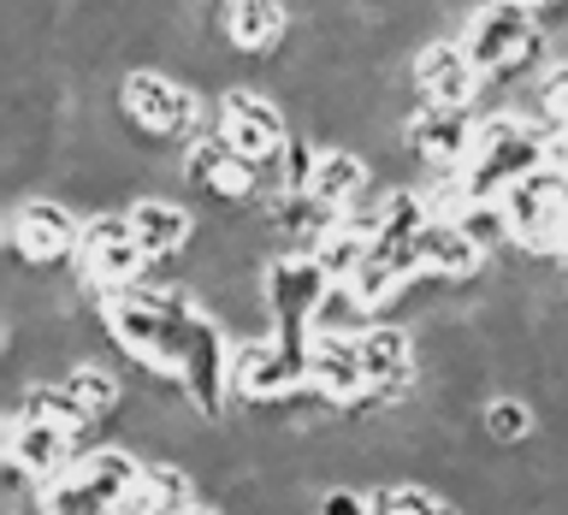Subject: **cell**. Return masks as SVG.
I'll return each instance as SVG.
<instances>
[{"instance_id": "cell-1", "label": "cell", "mask_w": 568, "mask_h": 515, "mask_svg": "<svg viewBox=\"0 0 568 515\" xmlns=\"http://www.w3.org/2000/svg\"><path fill=\"white\" fill-rule=\"evenodd\" d=\"M119 113L136 137H149V142H178V137H202L207 131V124H195L202 119L195 89H184L160 65H131L124 71L119 78Z\"/></svg>"}, {"instance_id": "cell-2", "label": "cell", "mask_w": 568, "mask_h": 515, "mask_svg": "<svg viewBox=\"0 0 568 515\" xmlns=\"http://www.w3.org/2000/svg\"><path fill=\"white\" fill-rule=\"evenodd\" d=\"M231 344L237 337L225 332V320L202 309V296H195V309L184 320V355H178V385H184V397L195 403V415L202 421H220L231 408Z\"/></svg>"}, {"instance_id": "cell-3", "label": "cell", "mask_w": 568, "mask_h": 515, "mask_svg": "<svg viewBox=\"0 0 568 515\" xmlns=\"http://www.w3.org/2000/svg\"><path fill=\"white\" fill-rule=\"evenodd\" d=\"M231 391L248 408H278L284 397L308 391V350L284 344L278 332H248L231 344Z\"/></svg>"}, {"instance_id": "cell-4", "label": "cell", "mask_w": 568, "mask_h": 515, "mask_svg": "<svg viewBox=\"0 0 568 515\" xmlns=\"http://www.w3.org/2000/svg\"><path fill=\"white\" fill-rule=\"evenodd\" d=\"M78 243H83V208L78 202L48 195V190L12 202V213H7V249H12V261L48 273V266H60V261H78Z\"/></svg>"}, {"instance_id": "cell-5", "label": "cell", "mask_w": 568, "mask_h": 515, "mask_svg": "<svg viewBox=\"0 0 568 515\" xmlns=\"http://www.w3.org/2000/svg\"><path fill=\"white\" fill-rule=\"evenodd\" d=\"M78 284L89 291H119V284H136L149 273V255L142 243L131 238V213L124 208H101V213H83V243H78Z\"/></svg>"}, {"instance_id": "cell-6", "label": "cell", "mask_w": 568, "mask_h": 515, "mask_svg": "<svg viewBox=\"0 0 568 515\" xmlns=\"http://www.w3.org/2000/svg\"><path fill=\"white\" fill-rule=\"evenodd\" d=\"M261 284H266V309H273V332L284 337V344H314V309L320 296H326V266H320L314 255H266L261 266Z\"/></svg>"}, {"instance_id": "cell-7", "label": "cell", "mask_w": 568, "mask_h": 515, "mask_svg": "<svg viewBox=\"0 0 568 515\" xmlns=\"http://www.w3.org/2000/svg\"><path fill=\"white\" fill-rule=\"evenodd\" d=\"M408 83H415V107H474L491 89V78L474 65L462 36H433L408 53Z\"/></svg>"}, {"instance_id": "cell-8", "label": "cell", "mask_w": 568, "mask_h": 515, "mask_svg": "<svg viewBox=\"0 0 568 515\" xmlns=\"http://www.w3.org/2000/svg\"><path fill=\"white\" fill-rule=\"evenodd\" d=\"M213 131H220L243 160L266 166V160H273L284 142H291L296 124L284 119V107H278L273 95H261V89H225V95H220V113H213Z\"/></svg>"}, {"instance_id": "cell-9", "label": "cell", "mask_w": 568, "mask_h": 515, "mask_svg": "<svg viewBox=\"0 0 568 515\" xmlns=\"http://www.w3.org/2000/svg\"><path fill=\"white\" fill-rule=\"evenodd\" d=\"M89 444L71 433V426H53V421H30V415H7V462L18 474H30L36 486L60 479L71 462H78Z\"/></svg>"}, {"instance_id": "cell-10", "label": "cell", "mask_w": 568, "mask_h": 515, "mask_svg": "<svg viewBox=\"0 0 568 515\" xmlns=\"http://www.w3.org/2000/svg\"><path fill=\"white\" fill-rule=\"evenodd\" d=\"M474 124V107H415L403 124V142L420 166H468Z\"/></svg>"}, {"instance_id": "cell-11", "label": "cell", "mask_w": 568, "mask_h": 515, "mask_svg": "<svg viewBox=\"0 0 568 515\" xmlns=\"http://www.w3.org/2000/svg\"><path fill=\"white\" fill-rule=\"evenodd\" d=\"M124 213H131V238L142 243L149 261H178L195 238H202V220H195L184 202H172V195H131Z\"/></svg>"}, {"instance_id": "cell-12", "label": "cell", "mask_w": 568, "mask_h": 515, "mask_svg": "<svg viewBox=\"0 0 568 515\" xmlns=\"http://www.w3.org/2000/svg\"><path fill=\"white\" fill-rule=\"evenodd\" d=\"M308 391L332 397L337 408H349L367 391V367H362V337H337V332H314L308 344Z\"/></svg>"}, {"instance_id": "cell-13", "label": "cell", "mask_w": 568, "mask_h": 515, "mask_svg": "<svg viewBox=\"0 0 568 515\" xmlns=\"http://www.w3.org/2000/svg\"><path fill=\"white\" fill-rule=\"evenodd\" d=\"M296 30L291 0H220V36L237 53H273Z\"/></svg>"}, {"instance_id": "cell-14", "label": "cell", "mask_w": 568, "mask_h": 515, "mask_svg": "<svg viewBox=\"0 0 568 515\" xmlns=\"http://www.w3.org/2000/svg\"><path fill=\"white\" fill-rule=\"evenodd\" d=\"M420 261H426V273L444 279V284H468V279H486L491 249L474 243L456 220H433L420 231Z\"/></svg>"}, {"instance_id": "cell-15", "label": "cell", "mask_w": 568, "mask_h": 515, "mask_svg": "<svg viewBox=\"0 0 568 515\" xmlns=\"http://www.w3.org/2000/svg\"><path fill=\"white\" fill-rule=\"evenodd\" d=\"M367 184H373V166H367L362 149H349V142H320V160H314V178H308L314 202H326V208L344 213Z\"/></svg>"}, {"instance_id": "cell-16", "label": "cell", "mask_w": 568, "mask_h": 515, "mask_svg": "<svg viewBox=\"0 0 568 515\" xmlns=\"http://www.w3.org/2000/svg\"><path fill=\"white\" fill-rule=\"evenodd\" d=\"M373 320H379V309L355 291V279H332L326 296H320L314 309V332H337V337H362Z\"/></svg>"}, {"instance_id": "cell-17", "label": "cell", "mask_w": 568, "mask_h": 515, "mask_svg": "<svg viewBox=\"0 0 568 515\" xmlns=\"http://www.w3.org/2000/svg\"><path fill=\"white\" fill-rule=\"evenodd\" d=\"M65 385L78 391L83 408H95L101 421H119V408H124V380H119V373L106 367V362H89V355H83V362H71V367H65Z\"/></svg>"}, {"instance_id": "cell-18", "label": "cell", "mask_w": 568, "mask_h": 515, "mask_svg": "<svg viewBox=\"0 0 568 515\" xmlns=\"http://www.w3.org/2000/svg\"><path fill=\"white\" fill-rule=\"evenodd\" d=\"M367 492H373V509L379 515H456L433 486H420V479H397V486H379V479H373Z\"/></svg>"}, {"instance_id": "cell-19", "label": "cell", "mask_w": 568, "mask_h": 515, "mask_svg": "<svg viewBox=\"0 0 568 515\" xmlns=\"http://www.w3.org/2000/svg\"><path fill=\"white\" fill-rule=\"evenodd\" d=\"M367 249H373V238H362L355 225H344L337 220L326 238H320V249H314V261L326 266V279H355V266L367 261Z\"/></svg>"}, {"instance_id": "cell-20", "label": "cell", "mask_w": 568, "mask_h": 515, "mask_svg": "<svg viewBox=\"0 0 568 515\" xmlns=\"http://www.w3.org/2000/svg\"><path fill=\"white\" fill-rule=\"evenodd\" d=\"M532 426H539V415H532V403L515 397V391H497L486 403V438L491 444H521V438H532Z\"/></svg>"}, {"instance_id": "cell-21", "label": "cell", "mask_w": 568, "mask_h": 515, "mask_svg": "<svg viewBox=\"0 0 568 515\" xmlns=\"http://www.w3.org/2000/svg\"><path fill=\"white\" fill-rule=\"evenodd\" d=\"M314 515H379V509H373V492H367V486L332 479V486H320V497H314Z\"/></svg>"}, {"instance_id": "cell-22", "label": "cell", "mask_w": 568, "mask_h": 515, "mask_svg": "<svg viewBox=\"0 0 568 515\" xmlns=\"http://www.w3.org/2000/svg\"><path fill=\"white\" fill-rule=\"evenodd\" d=\"M532 89H539V119L568 124V60H550L545 78H532Z\"/></svg>"}, {"instance_id": "cell-23", "label": "cell", "mask_w": 568, "mask_h": 515, "mask_svg": "<svg viewBox=\"0 0 568 515\" xmlns=\"http://www.w3.org/2000/svg\"><path fill=\"white\" fill-rule=\"evenodd\" d=\"M184 515H225L220 504H195V509H184Z\"/></svg>"}, {"instance_id": "cell-24", "label": "cell", "mask_w": 568, "mask_h": 515, "mask_svg": "<svg viewBox=\"0 0 568 515\" xmlns=\"http://www.w3.org/2000/svg\"><path fill=\"white\" fill-rule=\"evenodd\" d=\"M515 7H527V12H539V7H550V0H515Z\"/></svg>"}, {"instance_id": "cell-25", "label": "cell", "mask_w": 568, "mask_h": 515, "mask_svg": "<svg viewBox=\"0 0 568 515\" xmlns=\"http://www.w3.org/2000/svg\"><path fill=\"white\" fill-rule=\"evenodd\" d=\"M562 296H568V261H562Z\"/></svg>"}]
</instances>
